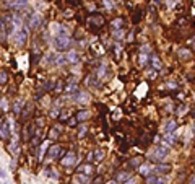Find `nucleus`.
<instances>
[{"label": "nucleus", "instance_id": "nucleus-8", "mask_svg": "<svg viewBox=\"0 0 195 184\" xmlns=\"http://www.w3.org/2000/svg\"><path fill=\"white\" fill-rule=\"evenodd\" d=\"M171 169V165H163V163H158V165L153 168V171L158 173V174H161V173H168Z\"/></svg>", "mask_w": 195, "mask_h": 184}, {"label": "nucleus", "instance_id": "nucleus-18", "mask_svg": "<svg viewBox=\"0 0 195 184\" xmlns=\"http://www.w3.org/2000/svg\"><path fill=\"white\" fill-rule=\"evenodd\" d=\"M104 155H106V153H104V150H96L95 153H93V157H95L96 161H103V160H104Z\"/></svg>", "mask_w": 195, "mask_h": 184}, {"label": "nucleus", "instance_id": "nucleus-34", "mask_svg": "<svg viewBox=\"0 0 195 184\" xmlns=\"http://www.w3.org/2000/svg\"><path fill=\"white\" fill-rule=\"evenodd\" d=\"M124 184H137V178H128Z\"/></svg>", "mask_w": 195, "mask_h": 184}, {"label": "nucleus", "instance_id": "nucleus-7", "mask_svg": "<svg viewBox=\"0 0 195 184\" xmlns=\"http://www.w3.org/2000/svg\"><path fill=\"white\" fill-rule=\"evenodd\" d=\"M73 183H75V184H88L89 183V176L80 173V174H76L75 178H73Z\"/></svg>", "mask_w": 195, "mask_h": 184}, {"label": "nucleus", "instance_id": "nucleus-37", "mask_svg": "<svg viewBox=\"0 0 195 184\" xmlns=\"http://www.w3.org/2000/svg\"><path fill=\"white\" fill-rule=\"evenodd\" d=\"M86 130H88L86 127H81V129H80V132H78V137H83V135L86 134Z\"/></svg>", "mask_w": 195, "mask_h": 184}, {"label": "nucleus", "instance_id": "nucleus-2", "mask_svg": "<svg viewBox=\"0 0 195 184\" xmlns=\"http://www.w3.org/2000/svg\"><path fill=\"white\" fill-rule=\"evenodd\" d=\"M72 44V39L68 36H55L54 38V46L57 51H65L68 49Z\"/></svg>", "mask_w": 195, "mask_h": 184}, {"label": "nucleus", "instance_id": "nucleus-33", "mask_svg": "<svg viewBox=\"0 0 195 184\" xmlns=\"http://www.w3.org/2000/svg\"><path fill=\"white\" fill-rule=\"evenodd\" d=\"M148 51H150V46H148V44H143V46H141V52H143V54H150Z\"/></svg>", "mask_w": 195, "mask_h": 184}, {"label": "nucleus", "instance_id": "nucleus-44", "mask_svg": "<svg viewBox=\"0 0 195 184\" xmlns=\"http://www.w3.org/2000/svg\"><path fill=\"white\" fill-rule=\"evenodd\" d=\"M0 113H2V109H0Z\"/></svg>", "mask_w": 195, "mask_h": 184}, {"label": "nucleus", "instance_id": "nucleus-42", "mask_svg": "<svg viewBox=\"0 0 195 184\" xmlns=\"http://www.w3.org/2000/svg\"><path fill=\"white\" fill-rule=\"evenodd\" d=\"M106 184H120L119 181H109V183H106Z\"/></svg>", "mask_w": 195, "mask_h": 184}, {"label": "nucleus", "instance_id": "nucleus-17", "mask_svg": "<svg viewBox=\"0 0 195 184\" xmlns=\"http://www.w3.org/2000/svg\"><path fill=\"white\" fill-rule=\"evenodd\" d=\"M164 142H166L168 145H174V142H176L174 134H164Z\"/></svg>", "mask_w": 195, "mask_h": 184}, {"label": "nucleus", "instance_id": "nucleus-38", "mask_svg": "<svg viewBox=\"0 0 195 184\" xmlns=\"http://www.w3.org/2000/svg\"><path fill=\"white\" fill-rule=\"evenodd\" d=\"M57 114H59V109H57V107L51 111V116H52V117H55V116H57Z\"/></svg>", "mask_w": 195, "mask_h": 184}, {"label": "nucleus", "instance_id": "nucleus-39", "mask_svg": "<svg viewBox=\"0 0 195 184\" xmlns=\"http://www.w3.org/2000/svg\"><path fill=\"white\" fill-rule=\"evenodd\" d=\"M0 178H7V173H5V171H3V169H2V168H0Z\"/></svg>", "mask_w": 195, "mask_h": 184}, {"label": "nucleus", "instance_id": "nucleus-12", "mask_svg": "<svg viewBox=\"0 0 195 184\" xmlns=\"http://www.w3.org/2000/svg\"><path fill=\"white\" fill-rule=\"evenodd\" d=\"M67 62H72V64H76L78 62V54L75 52V51H70V52H67Z\"/></svg>", "mask_w": 195, "mask_h": 184}, {"label": "nucleus", "instance_id": "nucleus-24", "mask_svg": "<svg viewBox=\"0 0 195 184\" xmlns=\"http://www.w3.org/2000/svg\"><path fill=\"white\" fill-rule=\"evenodd\" d=\"M112 36L116 38L117 41H120L122 38H124V29H114V33H112Z\"/></svg>", "mask_w": 195, "mask_h": 184}, {"label": "nucleus", "instance_id": "nucleus-31", "mask_svg": "<svg viewBox=\"0 0 195 184\" xmlns=\"http://www.w3.org/2000/svg\"><path fill=\"white\" fill-rule=\"evenodd\" d=\"M5 82H7V74L5 72H0V85H3Z\"/></svg>", "mask_w": 195, "mask_h": 184}, {"label": "nucleus", "instance_id": "nucleus-26", "mask_svg": "<svg viewBox=\"0 0 195 184\" xmlns=\"http://www.w3.org/2000/svg\"><path fill=\"white\" fill-rule=\"evenodd\" d=\"M156 181H158V178H156L155 174H148L146 176V184H156Z\"/></svg>", "mask_w": 195, "mask_h": 184}, {"label": "nucleus", "instance_id": "nucleus-43", "mask_svg": "<svg viewBox=\"0 0 195 184\" xmlns=\"http://www.w3.org/2000/svg\"><path fill=\"white\" fill-rule=\"evenodd\" d=\"M194 129H195V124H194Z\"/></svg>", "mask_w": 195, "mask_h": 184}, {"label": "nucleus", "instance_id": "nucleus-30", "mask_svg": "<svg viewBox=\"0 0 195 184\" xmlns=\"http://www.w3.org/2000/svg\"><path fill=\"white\" fill-rule=\"evenodd\" d=\"M13 23H15V26H21V18L18 15H13Z\"/></svg>", "mask_w": 195, "mask_h": 184}, {"label": "nucleus", "instance_id": "nucleus-3", "mask_svg": "<svg viewBox=\"0 0 195 184\" xmlns=\"http://www.w3.org/2000/svg\"><path fill=\"white\" fill-rule=\"evenodd\" d=\"M60 163H62L64 166H73V165L76 163V155H75V153H67L64 158L60 160Z\"/></svg>", "mask_w": 195, "mask_h": 184}, {"label": "nucleus", "instance_id": "nucleus-21", "mask_svg": "<svg viewBox=\"0 0 195 184\" xmlns=\"http://www.w3.org/2000/svg\"><path fill=\"white\" fill-rule=\"evenodd\" d=\"M89 23H95V25L103 26L104 25V20L101 18V16H93V18H89Z\"/></svg>", "mask_w": 195, "mask_h": 184}, {"label": "nucleus", "instance_id": "nucleus-22", "mask_svg": "<svg viewBox=\"0 0 195 184\" xmlns=\"http://www.w3.org/2000/svg\"><path fill=\"white\" fill-rule=\"evenodd\" d=\"M47 147H49V142H43V145H41V148H39V153H37V157L43 158V155H44V152L47 150Z\"/></svg>", "mask_w": 195, "mask_h": 184}, {"label": "nucleus", "instance_id": "nucleus-4", "mask_svg": "<svg viewBox=\"0 0 195 184\" xmlns=\"http://www.w3.org/2000/svg\"><path fill=\"white\" fill-rule=\"evenodd\" d=\"M72 99L76 103H86L89 99V96H88V93H85V91H76V93H73Z\"/></svg>", "mask_w": 195, "mask_h": 184}, {"label": "nucleus", "instance_id": "nucleus-16", "mask_svg": "<svg viewBox=\"0 0 195 184\" xmlns=\"http://www.w3.org/2000/svg\"><path fill=\"white\" fill-rule=\"evenodd\" d=\"M122 25H124V20H122V18H116V20L111 21V26H112L114 29H120Z\"/></svg>", "mask_w": 195, "mask_h": 184}, {"label": "nucleus", "instance_id": "nucleus-19", "mask_svg": "<svg viewBox=\"0 0 195 184\" xmlns=\"http://www.w3.org/2000/svg\"><path fill=\"white\" fill-rule=\"evenodd\" d=\"M151 65H153V68H156V70H159V68L163 67L161 62H159V59L156 57V55H153V59H151Z\"/></svg>", "mask_w": 195, "mask_h": 184}, {"label": "nucleus", "instance_id": "nucleus-27", "mask_svg": "<svg viewBox=\"0 0 195 184\" xmlns=\"http://www.w3.org/2000/svg\"><path fill=\"white\" fill-rule=\"evenodd\" d=\"M104 74H106V64H101L99 65V70H98V78L104 77Z\"/></svg>", "mask_w": 195, "mask_h": 184}, {"label": "nucleus", "instance_id": "nucleus-36", "mask_svg": "<svg viewBox=\"0 0 195 184\" xmlns=\"http://www.w3.org/2000/svg\"><path fill=\"white\" fill-rule=\"evenodd\" d=\"M68 114H70V113H68V111H64V113H62V116H60V119H62V121H67Z\"/></svg>", "mask_w": 195, "mask_h": 184}, {"label": "nucleus", "instance_id": "nucleus-15", "mask_svg": "<svg viewBox=\"0 0 195 184\" xmlns=\"http://www.w3.org/2000/svg\"><path fill=\"white\" fill-rule=\"evenodd\" d=\"M89 117V111H80L78 114H76V121L78 122H83V121H86Z\"/></svg>", "mask_w": 195, "mask_h": 184}, {"label": "nucleus", "instance_id": "nucleus-25", "mask_svg": "<svg viewBox=\"0 0 195 184\" xmlns=\"http://www.w3.org/2000/svg\"><path fill=\"white\" fill-rule=\"evenodd\" d=\"M148 59H150V54H143V52H141L140 54V59H138V60H140V65H146Z\"/></svg>", "mask_w": 195, "mask_h": 184}, {"label": "nucleus", "instance_id": "nucleus-29", "mask_svg": "<svg viewBox=\"0 0 195 184\" xmlns=\"http://www.w3.org/2000/svg\"><path fill=\"white\" fill-rule=\"evenodd\" d=\"M0 109H8V101L5 98L0 99Z\"/></svg>", "mask_w": 195, "mask_h": 184}, {"label": "nucleus", "instance_id": "nucleus-40", "mask_svg": "<svg viewBox=\"0 0 195 184\" xmlns=\"http://www.w3.org/2000/svg\"><path fill=\"white\" fill-rule=\"evenodd\" d=\"M156 184H168V181H166V179H158Z\"/></svg>", "mask_w": 195, "mask_h": 184}, {"label": "nucleus", "instance_id": "nucleus-20", "mask_svg": "<svg viewBox=\"0 0 195 184\" xmlns=\"http://www.w3.org/2000/svg\"><path fill=\"white\" fill-rule=\"evenodd\" d=\"M23 105H24L23 99H16V103H15V114H20V113H21Z\"/></svg>", "mask_w": 195, "mask_h": 184}, {"label": "nucleus", "instance_id": "nucleus-6", "mask_svg": "<svg viewBox=\"0 0 195 184\" xmlns=\"http://www.w3.org/2000/svg\"><path fill=\"white\" fill-rule=\"evenodd\" d=\"M62 153H64V152H62V148L59 147V145H52L47 152V157L49 158H57L59 155H62Z\"/></svg>", "mask_w": 195, "mask_h": 184}, {"label": "nucleus", "instance_id": "nucleus-13", "mask_svg": "<svg viewBox=\"0 0 195 184\" xmlns=\"http://www.w3.org/2000/svg\"><path fill=\"white\" fill-rule=\"evenodd\" d=\"M91 171H93V169H91V165H89V163H86V165H81V166H80V168H78V173H83V174H91Z\"/></svg>", "mask_w": 195, "mask_h": 184}, {"label": "nucleus", "instance_id": "nucleus-1", "mask_svg": "<svg viewBox=\"0 0 195 184\" xmlns=\"http://www.w3.org/2000/svg\"><path fill=\"white\" fill-rule=\"evenodd\" d=\"M169 155V147H164V145H156L151 152L148 153V158L153 160L156 163H161L163 160Z\"/></svg>", "mask_w": 195, "mask_h": 184}, {"label": "nucleus", "instance_id": "nucleus-35", "mask_svg": "<svg viewBox=\"0 0 195 184\" xmlns=\"http://www.w3.org/2000/svg\"><path fill=\"white\" fill-rule=\"evenodd\" d=\"M57 134H60V129H52L51 137H52V138H54V137H57Z\"/></svg>", "mask_w": 195, "mask_h": 184}, {"label": "nucleus", "instance_id": "nucleus-11", "mask_svg": "<svg viewBox=\"0 0 195 184\" xmlns=\"http://www.w3.org/2000/svg\"><path fill=\"white\" fill-rule=\"evenodd\" d=\"M41 25V16L37 15V13H33V16H31V21H29V26L31 28H37Z\"/></svg>", "mask_w": 195, "mask_h": 184}, {"label": "nucleus", "instance_id": "nucleus-10", "mask_svg": "<svg viewBox=\"0 0 195 184\" xmlns=\"http://www.w3.org/2000/svg\"><path fill=\"white\" fill-rule=\"evenodd\" d=\"M176 127H177V124H176V121H169L168 124H166V127H164V134H174V130H176Z\"/></svg>", "mask_w": 195, "mask_h": 184}, {"label": "nucleus", "instance_id": "nucleus-32", "mask_svg": "<svg viewBox=\"0 0 195 184\" xmlns=\"http://www.w3.org/2000/svg\"><path fill=\"white\" fill-rule=\"evenodd\" d=\"M104 5H106V8H114V2L112 0H104Z\"/></svg>", "mask_w": 195, "mask_h": 184}, {"label": "nucleus", "instance_id": "nucleus-41", "mask_svg": "<svg viewBox=\"0 0 195 184\" xmlns=\"http://www.w3.org/2000/svg\"><path fill=\"white\" fill-rule=\"evenodd\" d=\"M190 184H195V174L192 176V178H190Z\"/></svg>", "mask_w": 195, "mask_h": 184}, {"label": "nucleus", "instance_id": "nucleus-14", "mask_svg": "<svg viewBox=\"0 0 195 184\" xmlns=\"http://www.w3.org/2000/svg\"><path fill=\"white\" fill-rule=\"evenodd\" d=\"M151 171H153V168H151V166H148V165H141L140 169H138V173H140V174H143V176L151 174Z\"/></svg>", "mask_w": 195, "mask_h": 184}, {"label": "nucleus", "instance_id": "nucleus-23", "mask_svg": "<svg viewBox=\"0 0 195 184\" xmlns=\"http://www.w3.org/2000/svg\"><path fill=\"white\" fill-rule=\"evenodd\" d=\"M128 178H132V176L128 174V173H124V171H122V173H119V176H117V179H119V183H122V181L125 183Z\"/></svg>", "mask_w": 195, "mask_h": 184}, {"label": "nucleus", "instance_id": "nucleus-9", "mask_svg": "<svg viewBox=\"0 0 195 184\" xmlns=\"http://www.w3.org/2000/svg\"><path fill=\"white\" fill-rule=\"evenodd\" d=\"M8 135H10V124L3 122L2 126H0V137L2 138H8Z\"/></svg>", "mask_w": 195, "mask_h": 184}, {"label": "nucleus", "instance_id": "nucleus-28", "mask_svg": "<svg viewBox=\"0 0 195 184\" xmlns=\"http://www.w3.org/2000/svg\"><path fill=\"white\" fill-rule=\"evenodd\" d=\"M179 57H182V59L190 57V51H187V49H180V51H179Z\"/></svg>", "mask_w": 195, "mask_h": 184}, {"label": "nucleus", "instance_id": "nucleus-5", "mask_svg": "<svg viewBox=\"0 0 195 184\" xmlns=\"http://www.w3.org/2000/svg\"><path fill=\"white\" fill-rule=\"evenodd\" d=\"M26 39H28L26 29H20L18 33H16V41H15V43L18 44V46H23V44L26 43Z\"/></svg>", "mask_w": 195, "mask_h": 184}]
</instances>
